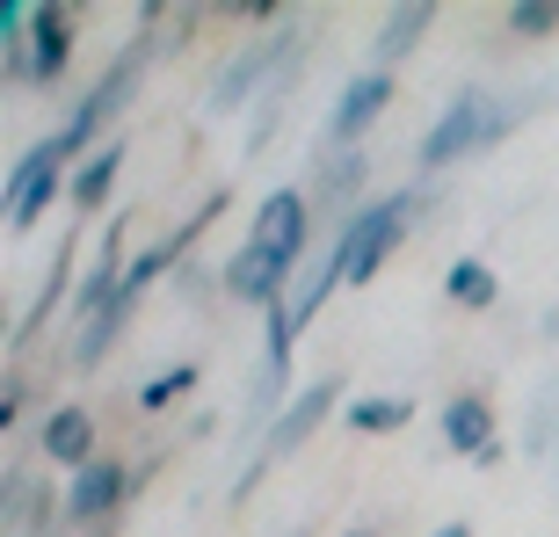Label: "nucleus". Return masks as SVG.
<instances>
[{"mask_svg": "<svg viewBox=\"0 0 559 537\" xmlns=\"http://www.w3.org/2000/svg\"><path fill=\"white\" fill-rule=\"evenodd\" d=\"M415 204H421V189H393V196H371V204L342 226V240H334V254H342V284H371L378 262L407 240Z\"/></svg>", "mask_w": 559, "mask_h": 537, "instance_id": "1", "label": "nucleus"}, {"mask_svg": "<svg viewBox=\"0 0 559 537\" xmlns=\"http://www.w3.org/2000/svg\"><path fill=\"white\" fill-rule=\"evenodd\" d=\"M139 22H145V29L124 44V51H117V65H109L103 81L87 87V103L73 109V124L59 131L66 153H87V139H103V124L131 103V95H139V65H145V51H153V22H160V8H139ZM103 145H109V139H103Z\"/></svg>", "mask_w": 559, "mask_h": 537, "instance_id": "2", "label": "nucleus"}, {"mask_svg": "<svg viewBox=\"0 0 559 537\" xmlns=\"http://www.w3.org/2000/svg\"><path fill=\"white\" fill-rule=\"evenodd\" d=\"M393 73H356L342 95H334V109H328V131H320V153H356V139L385 117V103H393Z\"/></svg>", "mask_w": 559, "mask_h": 537, "instance_id": "3", "label": "nucleus"}, {"mask_svg": "<svg viewBox=\"0 0 559 537\" xmlns=\"http://www.w3.org/2000/svg\"><path fill=\"white\" fill-rule=\"evenodd\" d=\"M306 240H312V196L306 189H276V196H262V211H254V248L276 254L284 268L306 262Z\"/></svg>", "mask_w": 559, "mask_h": 537, "instance_id": "4", "label": "nucleus"}, {"mask_svg": "<svg viewBox=\"0 0 559 537\" xmlns=\"http://www.w3.org/2000/svg\"><path fill=\"white\" fill-rule=\"evenodd\" d=\"M59 160H66V139L51 131V139L29 145V160H15V175H8V226H29L51 196H59Z\"/></svg>", "mask_w": 559, "mask_h": 537, "instance_id": "5", "label": "nucleus"}, {"mask_svg": "<svg viewBox=\"0 0 559 537\" xmlns=\"http://www.w3.org/2000/svg\"><path fill=\"white\" fill-rule=\"evenodd\" d=\"M298 44H306V29H290V22H284V29H276L270 44H254V51H240V59H233L226 73H218V87L204 95V109L218 117V109H233V103H240V95H248L254 81H276V65H284L290 51H298Z\"/></svg>", "mask_w": 559, "mask_h": 537, "instance_id": "6", "label": "nucleus"}, {"mask_svg": "<svg viewBox=\"0 0 559 537\" xmlns=\"http://www.w3.org/2000/svg\"><path fill=\"white\" fill-rule=\"evenodd\" d=\"M364 182H371L364 153H312V189H306V196H312V218H342V226H349Z\"/></svg>", "mask_w": 559, "mask_h": 537, "instance_id": "7", "label": "nucleus"}, {"mask_svg": "<svg viewBox=\"0 0 559 537\" xmlns=\"http://www.w3.org/2000/svg\"><path fill=\"white\" fill-rule=\"evenodd\" d=\"M131 494V473L124 465H109V457H95V465H81L73 473V487H66V523H81V530H103L109 509Z\"/></svg>", "mask_w": 559, "mask_h": 537, "instance_id": "8", "label": "nucleus"}, {"mask_svg": "<svg viewBox=\"0 0 559 537\" xmlns=\"http://www.w3.org/2000/svg\"><path fill=\"white\" fill-rule=\"evenodd\" d=\"M334 399H342V378L320 371V385H306V393H298V399L284 407V421H276L270 443H262V457H270V465H276V457H290V451H298V443H306V435L334 414Z\"/></svg>", "mask_w": 559, "mask_h": 537, "instance_id": "9", "label": "nucleus"}, {"mask_svg": "<svg viewBox=\"0 0 559 537\" xmlns=\"http://www.w3.org/2000/svg\"><path fill=\"white\" fill-rule=\"evenodd\" d=\"M66 59H73V8L37 0V8H29V73H37V87L59 81Z\"/></svg>", "mask_w": 559, "mask_h": 537, "instance_id": "10", "label": "nucleus"}, {"mask_svg": "<svg viewBox=\"0 0 559 537\" xmlns=\"http://www.w3.org/2000/svg\"><path fill=\"white\" fill-rule=\"evenodd\" d=\"M284 284H290V268L276 262V254H262L254 240H248V248H240V254L226 262V290H233V298H248V306H262V312L290 298Z\"/></svg>", "mask_w": 559, "mask_h": 537, "instance_id": "11", "label": "nucleus"}, {"mask_svg": "<svg viewBox=\"0 0 559 537\" xmlns=\"http://www.w3.org/2000/svg\"><path fill=\"white\" fill-rule=\"evenodd\" d=\"M429 22H436L429 0H407V8H393V15L378 22V37H371V73H393V65L407 59L421 37H429Z\"/></svg>", "mask_w": 559, "mask_h": 537, "instance_id": "12", "label": "nucleus"}, {"mask_svg": "<svg viewBox=\"0 0 559 537\" xmlns=\"http://www.w3.org/2000/svg\"><path fill=\"white\" fill-rule=\"evenodd\" d=\"M284 371H290V363H276V356H262V363H254L248 407H240V443H254L262 429H276V421H284ZM262 443H270V435H262Z\"/></svg>", "mask_w": 559, "mask_h": 537, "instance_id": "13", "label": "nucleus"}, {"mask_svg": "<svg viewBox=\"0 0 559 537\" xmlns=\"http://www.w3.org/2000/svg\"><path fill=\"white\" fill-rule=\"evenodd\" d=\"M443 443L465 451V457H487L495 451V407H487L479 393H457L451 407H443Z\"/></svg>", "mask_w": 559, "mask_h": 537, "instance_id": "14", "label": "nucleus"}, {"mask_svg": "<svg viewBox=\"0 0 559 537\" xmlns=\"http://www.w3.org/2000/svg\"><path fill=\"white\" fill-rule=\"evenodd\" d=\"M44 457H59V465H95V414L87 407H59L44 421Z\"/></svg>", "mask_w": 559, "mask_h": 537, "instance_id": "15", "label": "nucleus"}, {"mask_svg": "<svg viewBox=\"0 0 559 537\" xmlns=\"http://www.w3.org/2000/svg\"><path fill=\"white\" fill-rule=\"evenodd\" d=\"M66 268H73V240H59V254L44 262V284H37V298H29V312L8 327V349H22V342H29V334L51 320V306H59V290H66Z\"/></svg>", "mask_w": 559, "mask_h": 537, "instance_id": "16", "label": "nucleus"}, {"mask_svg": "<svg viewBox=\"0 0 559 537\" xmlns=\"http://www.w3.org/2000/svg\"><path fill=\"white\" fill-rule=\"evenodd\" d=\"M495 268L479 262V254H457L451 262V276H443V298H451V306H465V312H495Z\"/></svg>", "mask_w": 559, "mask_h": 537, "instance_id": "17", "label": "nucleus"}, {"mask_svg": "<svg viewBox=\"0 0 559 537\" xmlns=\"http://www.w3.org/2000/svg\"><path fill=\"white\" fill-rule=\"evenodd\" d=\"M117 167H124V145L109 139V145H95V153H87L81 160V175H73V204L81 211H95L109 196V182H117Z\"/></svg>", "mask_w": 559, "mask_h": 537, "instance_id": "18", "label": "nucleus"}, {"mask_svg": "<svg viewBox=\"0 0 559 537\" xmlns=\"http://www.w3.org/2000/svg\"><path fill=\"white\" fill-rule=\"evenodd\" d=\"M552 443H559V371L545 378L538 393H531V414H523V451L545 457Z\"/></svg>", "mask_w": 559, "mask_h": 537, "instance_id": "19", "label": "nucleus"}, {"mask_svg": "<svg viewBox=\"0 0 559 537\" xmlns=\"http://www.w3.org/2000/svg\"><path fill=\"white\" fill-rule=\"evenodd\" d=\"M356 435H385V429H400V421H415V399H378V393H364V399H349V414H342Z\"/></svg>", "mask_w": 559, "mask_h": 537, "instance_id": "20", "label": "nucleus"}, {"mask_svg": "<svg viewBox=\"0 0 559 537\" xmlns=\"http://www.w3.org/2000/svg\"><path fill=\"white\" fill-rule=\"evenodd\" d=\"M197 378H204V371H197V363H167L160 378H145V393H139V407H145V414H160V407H175V399H182L189 385H197Z\"/></svg>", "mask_w": 559, "mask_h": 537, "instance_id": "21", "label": "nucleus"}, {"mask_svg": "<svg viewBox=\"0 0 559 537\" xmlns=\"http://www.w3.org/2000/svg\"><path fill=\"white\" fill-rule=\"evenodd\" d=\"M509 29H516V37H552L559 0H516V8H509Z\"/></svg>", "mask_w": 559, "mask_h": 537, "instance_id": "22", "label": "nucleus"}, {"mask_svg": "<svg viewBox=\"0 0 559 537\" xmlns=\"http://www.w3.org/2000/svg\"><path fill=\"white\" fill-rule=\"evenodd\" d=\"M175 284H182V290H189V298H197V306H204L211 290H218V284H211V276H204V268H189V262H182V268H175Z\"/></svg>", "mask_w": 559, "mask_h": 537, "instance_id": "23", "label": "nucleus"}, {"mask_svg": "<svg viewBox=\"0 0 559 537\" xmlns=\"http://www.w3.org/2000/svg\"><path fill=\"white\" fill-rule=\"evenodd\" d=\"M233 15H248V22H276V15H284V8H276V0H240Z\"/></svg>", "mask_w": 559, "mask_h": 537, "instance_id": "24", "label": "nucleus"}, {"mask_svg": "<svg viewBox=\"0 0 559 537\" xmlns=\"http://www.w3.org/2000/svg\"><path fill=\"white\" fill-rule=\"evenodd\" d=\"M436 537H473V530H465V523H443V530H436Z\"/></svg>", "mask_w": 559, "mask_h": 537, "instance_id": "25", "label": "nucleus"}, {"mask_svg": "<svg viewBox=\"0 0 559 537\" xmlns=\"http://www.w3.org/2000/svg\"><path fill=\"white\" fill-rule=\"evenodd\" d=\"M349 537H378V530H349Z\"/></svg>", "mask_w": 559, "mask_h": 537, "instance_id": "26", "label": "nucleus"}, {"mask_svg": "<svg viewBox=\"0 0 559 537\" xmlns=\"http://www.w3.org/2000/svg\"><path fill=\"white\" fill-rule=\"evenodd\" d=\"M87 537H109V530H87Z\"/></svg>", "mask_w": 559, "mask_h": 537, "instance_id": "27", "label": "nucleus"}]
</instances>
